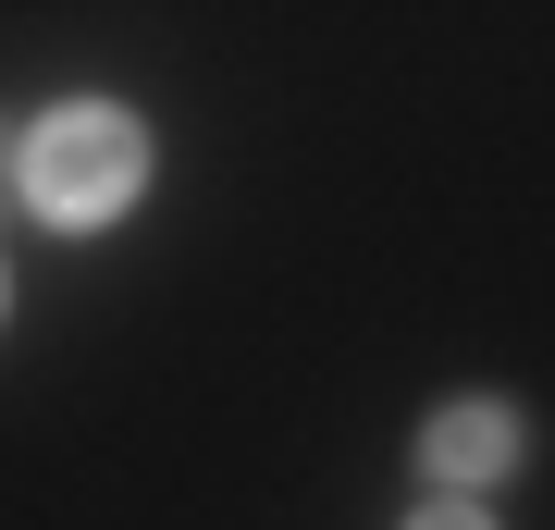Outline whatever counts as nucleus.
Listing matches in <instances>:
<instances>
[{
    "label": "nucleus",
    "instance_id": "obj_2",
    "mask_svg": "<svg viewBox=\"0 0 555 530\" xmlns=\"http://www.w3.org/2000/svg\"><path fill=\"white\" fill-rule=\"evenodd\" d=\"M518 444H531V432H518V408H494V395H456L433 432H420V469L456 481V493H481V481L518 469Z\"/></svg>",
    "mask_w": 555,
    "mask_h": 530
},
{
    "label": "nucleus",
    "instance_id": "obj_1",
    "mask_svg": "<svg viewBox=\"0 0 555 530\" xmlns=\"http://www.w3.org/2000/svg\"><path fill=\"white\" fill-rule=\"evenodd\" d=\"M149 185V124L112 112V99H62V112L25 124V210L62 222V235H100V222L137 210Z\"/></svg>",
    "mask_w": 555,
    "mask_h": 530
}]
</instances>
